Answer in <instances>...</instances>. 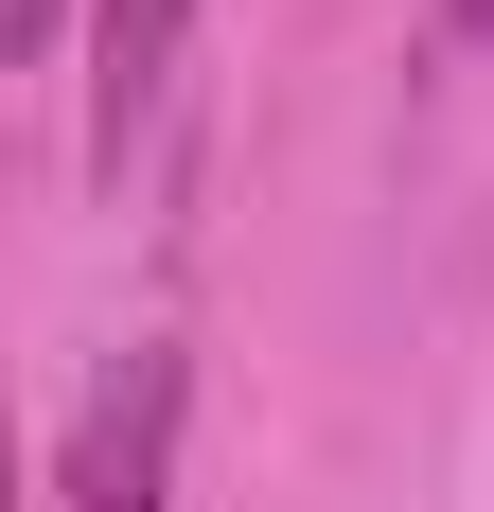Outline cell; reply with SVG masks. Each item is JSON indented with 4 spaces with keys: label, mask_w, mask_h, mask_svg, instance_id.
<instances>
[{
    "label": "cell",
    "mask_w": 494,
    "mask_h": 512,
    "mask_svg": "<svg viewBox=\"0 0 494 512\" xmlns=\"http://www.w3.org/2000/svg\"><path fill=\"white\" fill-rule=\"evenodd\" d=\"M177 424H195L177 336H124V354L71 389V442H53L36 512H177Z\"/></svg>",
    "instance_id": "6da1fadb"
},
{
    "label": "cell",
    "mask_w": 494,
    "mask_h": 512,
    "mask_svg": "<svg viewBox=\"0 0 494 512\" xmlns=\"http://www.w3.org/2000/svg\"><path fill=\"white\" fill-rule=\"evenodd\" d=\"M177 36H195V0H89V159L106 177H124V142L177 89Z\"/></svg>",
    "instance_id": "7a4b0ae2"
},
{
    "label": "cell",
    "mask_w": 494,
    "mask_h": 512,
    "mask_svg": "<svg viewBox=\"0 0 494 512\" xmlns=\"http://www.w3.org/2000/svg\"><path fill=\"white\" fill-rule=\"evenodd\" d=\"M71 18H89V0H0V71H36V53L71 36Z\"/></svg>",
    "instance_id": "3957f363"
},
{
    "label": "cell",
    "mask_w": 494,
    "mask_h": 512,
    "mask_svg": "<svg viewBox=\"0 0 494 512\" xmlns=\"http://www.w3.org/2000/svg\"><path fill=\"white\" fill-rule=\"evenodd\" d=\"M0 512H36V495H18V424H0Z\"/></svg>",
    "instance_id": "277c9868"
},
{
    "label": "cell",
    "mask_w": 494,
    "mask_h": 512,
    "mask_svg": "<svg viewBox=\"0 0 494 512\" xmlns=\"http://www.w3.org/2000/svg\"><path fill=\"white\" fill-rule=\"evenodd\" d=\"M459 18H494V0H459Z\"/></svg>",
    "instance_id": "5b68a950"
}]
</instances>
